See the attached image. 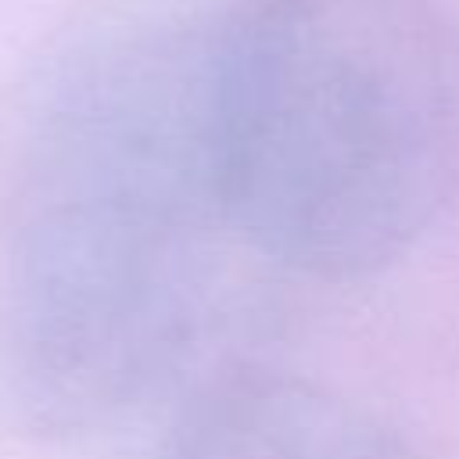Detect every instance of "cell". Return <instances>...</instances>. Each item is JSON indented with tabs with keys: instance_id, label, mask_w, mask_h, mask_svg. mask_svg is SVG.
<instances>
[{
	"instance_id": "cell-1",
	"label": "cell",
	"mask_w": 459,
	"mask_h": 459,
	"mask_svg": "<svg viewBox=\"0 0 459 459\" xmlns=\"http://www.w3.org/2000/svg\"><path fill=\"white\" fill-rule=\"evenodd\" d=\"M226 7H115L36 100L0 222V405L29 434H93L169 387L247 251L212 129Z\"/></svg>"
},
{
	"instance_id": "cell-3",
	"label": "cell",
	"mask_w": 459,
	"mask_h": 459,
	"mask_svg": "<svg viewBox=\"0 0 459 459\" xmlns=\"http://www.w3.org/2000/svg\"><path fill=\"white\" fill-rule=\"evenodd\" d=\"M158 459H423L359 402L294 377H233L194 398Z\"/></svg>"
},
{
	"instance_id": "cell-2",
	"label": "cell",
	"mask_w": 459,
	"mask_h": 459,
	"mask_svg": "<svg viewBox=\"0 0 459 459\" xmlns=\"http://www.w3.org/2000/svg\"><path fill=\"white\" fill-rule=\"evenodd\" d=\"M215 161L247 251L316 280L398 262L459 186V0H237Z\"/></svg>"
}]
</instances>
